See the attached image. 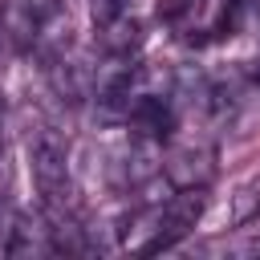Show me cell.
I'll use <instances>...</instances> for the list:
<instances>
[{
	"instance_id": "cell-11",
	"label": "cell",
	"mask_w": 260,
	"mask_h": 260,
	"mask_svg": "<svg viewBox=\"0 0 260 260\" xmlns=\"http://www.w3.org/2000/svg\"><path fill=\"white\" fill-rule=\"evenodd\" d=\"M256 232H260V219H256Z\"/></svg>"
},
{
	"instance_id": "cell-1",
	"label": "cell",
	"mask_w": 260,
	"mask_h": 260,
	"mask_svg": "<svg viewBox=\"0 0 260 260\" xmlns=\"http://www.w3.org/2000/svg\"><path fill=\"white\" fill-rule=\"evenodd\" d=\"M28 171L45 211H77V187L69 171V150L57 126L32 122L28 126Z\"/></svg>"
},
{
	"instance_id": "cell-10",
	"label": "cell",
	"mask_w": 260,
	"mask_h": 260,
	"mask_svg": "<svg viewBox=\"0 0 260 260\" xmlns=\"http://www.w3.org/2000/svg\"><path fill=\"white\" fill-rule=\"evenodd\" d=\"M252 20L260 24V0H252Z\"/></svg>"
},
{
	"instance_id": "cell-6",
	"label": "cell",
	"mask_w": 260,
	"mask_h": 260,
	"mask_svg": "<svg viewBox=\"0 0 260 260\" xmlns=\"http://www.w3.org/2000/svg\"><path fill=\"white\" fill-rule=\"evenodd\" d=\"M126 8H130V0H93V24L98 20H110V16L126 12Z\"/></svg>"
},
{
	"instance_id": "cell-7",
	"label": "cell",
	"mask_w": 260,
	"mask_h": 260,
	"mask_svg": "<svg viewBox=\"0 0 260 260\" xmlns=\"http://www.w3.org/2000/svg\"><path fill=\"white\" fill-rule=\"evenodd\" d=\"M12 219H16V211H12V203H8V191H0V244H4L8 228H12Z\"/></svg>"
},
{
	"instance_id": "cell-3",
	"label": "cell",
	"mask_w": 260,
	"mask_h": 260,
	"mask_svg": "<svg viewBox=\"0 0 260 260\" xmlns=\"http://www.w3.org/2000/svg\"><path fill=\"white\" fill-rule=\"evenodd\" d=\"M207 207V187H175V195H167L158 203V240H154V252H167L175 248L183 236L195 232L199 215Z\"/></svg>"
},
{
	"instance_id": "cell-2",
	"label": "cell",
	"mask_w": 260,
	"mask_h": 260,
	"mask_svg": "<svg viewBox=\"0 0 260 260\" xmlns=\"http://www.w3.org/2000/svg\"><path fill=\"white\" fill-rule=\"evenodd\" d=\"M215 162L219 150L207 138H175L162 150V179L175 187H207L215 179Z\"/></svg>"
},
{
	"instance_id": "cell-9",
	"label": "cell",
	"mask_w": 260,
	"mask_h": 260,
	"mask_svg": "<svg viewBox=\"0 0 260 260\" xmlns=\"http://www.w3.org/2000/svg\"><path fill=\"white\" fill-rule=\"evenodd\" d=\"M252 81H256V89H260V61H252Z\"/></svg>"
},
{
	"instance_id": "cell-8",
	"label": "cell",
	"mask_w": 260,
	"mask_h": 260,
	"mask_svg": "<svg viewBox=\"0 0 260 260\" xmlns=\"http://www.w3.org/2000/svg\"><path fill=\"white\" fill-rule=\"evenodd\" d=\"M0 162H4V106H0Z\"/></svg>"
},
{
	"instance_id": "cell-5",
	"label": "cell",
	"mask_w": 260,
	"mask_h": 260,
	"mask_svg": "<svg viewBox=\"0 0 260 260\" xmlns=\"http://www.w3.org/2000/svg\"><path fill=\"white\" fill-rule=\"evenodd\" d=\"M98 45L110 57H134L142 45V24L130 16V8L110 16V20H98Z\"/></svg>"
},
{
	"instance_id": "cell-4",
	"label": "cell",
	"mask_w": 260,
	"mask_h": 260,
	"mask_svg": "<svg viewBox=\"0 0 260 260\" xmlns=\"http://www.w3.org/2000/svg\"><path fill=\"white\" fill-rule=\"evenodd\" d=\"M0 248L8 256H57L45 207L41 211H16V219H12V228H8V236H4Z\"/></svg>"
}]
</instances>
